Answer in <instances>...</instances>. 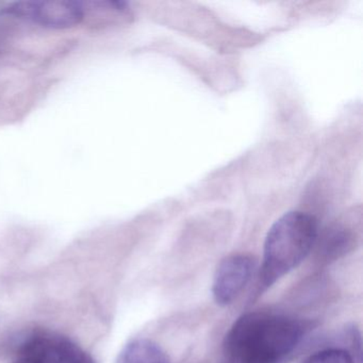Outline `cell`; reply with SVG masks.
<instances>
[{
	"mask_svg": "<svg viewBox=\"0 0 363 363\" xmlns=\"http://www.w3.org/2000/svg\"><path fill=\"white\" fill-rule=\"evenodd\" d=\"M309 324L284 314L252 311L240 316L224 340L226 363H282L303 342Z\"/></svg>",
	"mask_w": 363,
	"mask_h": 363,
	"instance_id": "6da1fadb",
	"label": "cell"
},
{
	"mask_svg": "<svg viewBox=\"0 0 363 363\" xmlns=\"http://www.w3.org/2000/svg\"><path fill=\"white\" fill-rule=\"evenodd\" d=\"M318 237V220L311 214L290 211L278 218L265 238L258 294L296 269L311 252Z\"/></svg>",
	"mask_w": 363,
	"mask_h": 363,
	"instance_id": "7a4b0ae2",
	"label": "cell"
},
{
	"mask_svg": "<svg viewBox=\"0 0 363 363\" xmlns=\"http://www.w3.org/2000/svg\"><path fill=\"white\" fill-rule=\"evenodd\" d=\"M10 363H96L93 357L65 335L35 330L16 343Z\"/></svg>",
	"mask_w": 363,
	"mask_h": 363,
	"instance_id": "3957f363",
	"label": "cell"
},
{
	"mask_svg": "<svg viewBox=\"0 0 363 363\" xmlns=\"http://www.w3.org/2000/svg\"><path fill=\"white\" fill-rule=\"evenodd\" d=\"M11 13L31 21L46 28H71L84 18L82 4L69 0L57 1H24L10 9Z\"/></svg>",
	"mask_w": 363,
	"mask_h": 363,
	"instance_id": "277c9868",
	"label": "cell"
},
{
	"mask_svg": "<svg viewBox=\"0 0 363 363\" xmlns=\"http://www.w3.org/2000/svg\"><path fill=\"white\" fill-rule=\"evenodd\" d=\"M255 260L245 254H235L220 261L214 274L212 294L218 306L226 307L241 294L252 279Z\"/></svg>",
	"mask_w": 363,
	"mask_h": 363,
	"instance_id": "5b68a950",
	"label": "cell"
},
{
	"mask_svg": "<svg viewBox=\"0 0 363 363\" xmlns=\"http://www.w3.org/2000/svg\"><path fill=\"white\" fill-rule=\"evenodd\" d=\"M116 363H171L167 352L148 339L130 342L118 354Z\"/></svg>",
	"mask_w": 363,
	"mask_h": 363,
	"instance_id": "8992f818",
	"label": "cell"
},
{
	"mask_svg": "<svg viewBox=\"0 0 363 363\" xmlns=\"http://www.w3.org/2000/svg\"><path fill=\"white\" fill-rule=\"evenodd\" d=\"M354 242V235L347 227L337 225L324 233L320 246L326 257H337L347 250Z\"/></svg>",
	"mask_w": 363,
	"mask_h": 363,
	"instance_id": "52a82bcc",
	"label": "cell"
},
{
	"mask_svg": "<svg viewBox=\"0 0 363 363\" xmlns=\"http://www.w3.org/2000/svg\"><path fill=\"white\" fill-rule=\"evenodd\" d=\"M299 363H356V360L344 348H327L310 354Z\"/></svg>",
	"mask_w": 363,
	"mask_h": 363,
	"instance_id": "ba28073f",
	"label": "cell"
}]
</instances>
